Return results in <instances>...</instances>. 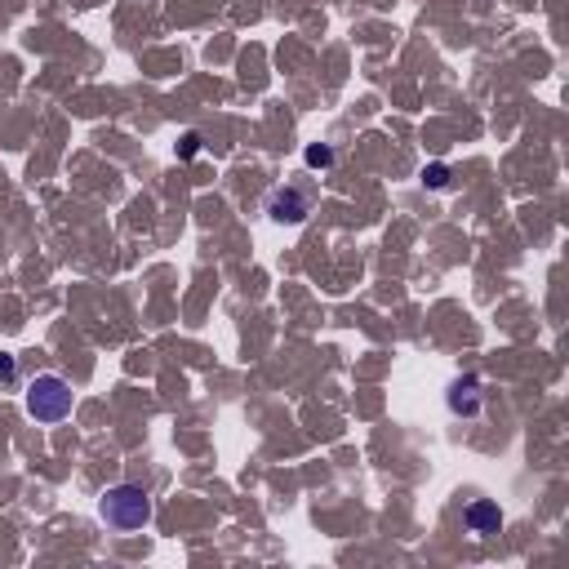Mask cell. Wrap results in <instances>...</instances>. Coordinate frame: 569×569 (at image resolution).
<instances>
[{"label":"cell","instance_id":"cell-1","mask_svg":"<svg viewBox=\"0 0 569 569\" xmlns=\"http://www.w3.org/2000/svg\"><path fill=\"white\" fill-rule=\"evenodd\" d=\"M98 512H103V521L112 529L134 534V529H143L152 521V498H147L143 485H112L103 494V503H98Z\"/></svg>","mask_w":569,"mask_h":569},{"label":"cell","instance_id":"cell-2","mask_svg":"<svg viewBox=\"0 0 569 569\" xmlns=\"http://www.w3.org/2000/svg\"><path fill=\"white\" fill-rule=\"evenodd\" d=\"M27 414H32L36 423H63V418L72 414V383L58 374L32 378V387H27Z\"/></svg>","mask_w":569,"mask_h":569},{"label":"cell","instance_id":"cell-3","mask_svg":"<svg viewBox=\"0 0 569 569\" xmlns=\"http://www.w3.org/2000/svg\"><path fill=\"white\" fill-rule=\"evenodd\" d=\"M312 209H316V192H312V187L285 183V187H272V196H267V214H272L276 223H289V227L307 223V214H312Z\"/></svg>","mask_w":569,"mask_h":569},{"label":"cell","instance_id":"cell-4","mask_svg":"<svg viewBox=\"0 0 569 569\" xmlns=\"http://www.w3.org/2000/svg\"><path fill=\"white\" fill-rule=\"evenodd\" d=\"M445 405H449V414H454V418H476L485 409V383L476 374L454 378L449 392H445Z\"/></svg>","mask_w":569,"mask_h":569},{"label":"cell","instance_id":"cell-5","mask_svg":"<svg viewBox=\"0 0 569 569\" xmlns=\"http://www.w3.org/2000/svg\"><path fill=\"white\" fill-rule=\"evenodd\" d=\"M463 525L472 529V534H481V538L498 534V529H503V507H498V503H489V498H476V503H467Z\"/></svg>","mask_w":569,"mask_h":569},{"label":"cell","instance_id":"cell-6","mask_svg":"<svg viewBox=\"0 0 569 569\" xmlns=\"http://www.w3.org/2000/svg\"><path fill=\"white\" fill-rule=\"evenodd\" d=\"M303 161H307V169H329V165H334V147L312 143V147L303 152Z\"/></svg>","mask_w":569,"mask_h":569},{"label":"cell","instance_id":"cell-7","mask_svg":"<svg viewBox=\"0 0 569 569\" xmlns=\"http://www.w3.org/2000/svg\"><path fill=\"white\" fill-rule=\"evenodd\" d=\"M423 183L432 187V192H441V187L449 183V169H445V165H432V169H423Z\"/></svg>","mask_w":569,"mask_h":569},{"label":"cell","instance_id":"cell-8","mask_svg":"<svg viewBox=\"0 0 569 569\" xmlns=\"http://www.w3.org/2000/svg\"><path fill=\"white\" fill-rule=\"evenodd\" d=\"M14 374H18V361L9 352H0V383H14Z\"/></svg>","mask_w":569,"mask_h":569},{"label":"cell","instance_id":"cell-9","mask_svg":"<svg viewBox=\"0 0 569 569\" xmlns=\"http://www.w3.org/2000/svg\"><path fill=\"white\" fill-rule=\"evenodd\" d=\"M201 152V134H183V143H178V156H196Z\"/></svg>","mask_w":569,"mask_h":569}]
</instances>
